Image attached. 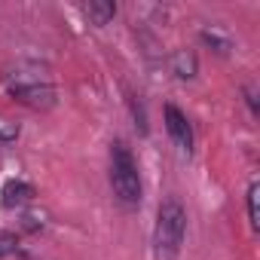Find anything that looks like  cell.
Here are the masks:
<instances>
[{"instance_id": "obj_9", "label": "cell", "mask_w": 260, "mask_h": 260, "mask_svg": "<svg viewBox=\"0 0 260 260\" xmlns=\"http://www.w3.org/2000/svg\"><path fill=\"white\" fill-rule=\"evenodd\" d=\"M257 199H260V184H257V181H251V184H248V223H251V230H257V226H260Z\"/></svg>"}, {"instance_id": "obj_6", "label": "cell", "mask_w": 260, "mask_h": 260, "mask_svg": "<svg viewBox=\"0 0 260 260\" xmlns=\"http://www.w3.org/2000/svg\"><path fill=\"white\" fill-rule=\"evenodd\" d=\"M34 196V187L25 184V181H10L4 187V199H0V205L4 208H13V205H22V202H31Z\"/></svg>"}, {"instance_id": "obj_2", "label": "cell", "mask_w": 260, "mask_h": 260, "mask_svg": "<svg viewBox=\"0 0 260 260\" xmlns=\"http://www.w3.org/2000/svg\"><path fill=\"white\" fill-rule=\"evenodd\" d=\"M110 187L116 193L119 202L125 205H138L141 202V175H138V162L122 141L113 144L110 150Z\"/></svg>"}, {"instance_id": "obj_7", "label": "cell", "mask_w": 260, "mask_h": 260, "mask_svg": "<svg viewBox=\"0 0 260 260\" xmlns=\"http://www.w3.org/2000/svg\"><path fill=\"white\" fill-rule=\"evenodd\" d=\"M86 16H89V22L92 25H107L113 16H116V4L113 0H92V4L86 7Z\"/></svg>"}, {"instance_id": "obj_5", "label": "cell", "mask_w": 260, "mask_h": 260, "mask_svg": "<svg viewBox=\"0 0 260 260\" xmlns=\"http://www.w3.org/2000/svg\"><path fill=\"white\" fill-rule=\"evenodd\" d=\"M169 68H172V74L178 80H193L199 74V61H196V55L190 49H175L172 58H169Z\"/></svg>"}, {"instance_id": "obj_4", "label": "cell", "mask_w": 260, "mask_h": 260, "mask_svg": "<svg viewBox=\"0 0 260 260\" xmlns=\"http://www.w3.org/2000/svg\"><path fill=\"white\" fill-rule=\"evenodd\" d=\"M13 98H19L28 107H49L55 101V92L46 83H16L13 86Z\"/></svg>"}, {"instance_id": "obj_3", "label": "cell", "mask_w": 260, "mask_h": 260, "mask_svg": "<svg viewBox=\"0 0 260 260\" xmlns=\"http://www.w3.org/2000/svg\"><path fill=\"white\" fill-rule=\"evenodd\" d=\"M166 132L172 135V141H175L184 153L193 150V125H190V119H187L175 104H166Z\"/></svg>"}, {"instance_id": "obj_1", "label": "cell", "mask_w": 260, "mask_h": 260, "mask_svg": "<svg viewBox=\"0 0 260 260\" xmlns=\"http://www.w3.org/2000/svg\"><path fill=\"white\" fill-rule=\"evenodd\" d=\"M184 233H187V211L184 205L169 196L159 202V211H156V230H153V245H156V254L162 260H172L184 242Z\"/></svg>"}, {"instance_id": "obj_8", "label": "cell", "mask_w": 260, "mask_h": 260, "mask_svg": "<svg viewBox=\"0 0 260 260\" xmlns=\"http://www.w3.org/2000/svg\"><path fill=\"white\" fill-rule=\"evenodd\" d=\"M202 43L214 46L220 55H226V52H230V46H233V43H230V37H226V34H220L217 28H205V31H202Z\"/></svg>"}, {"instance_id": "obj_10", "label": "cell", "mask_w": 260, "mask_h": 260, "mask_svg": "<svg viewBox=\"0 0 260 260\" xmlns=\"http://www.w3.org/2000/svg\"><path fill=\"white\" fill-rule=\"evenodd\" d=\"M16 236L13 233H0V257H7V254H13L16 251Z\"/></svg>"}, {"instance_id": "obj_11", "label": "cell", "mask_w": 260, "mask_h": 260, "mask_svg": "<svg viewBox=\"0 0 260 260\" xmlns=\"http://www.w3.org/2000/svg\"><path fill=\"white\" fill-rule=\"evenodd\" d=\"M19 138V128L10 125V128H0V141H16Z\"/></svg>"}]
</instances>
